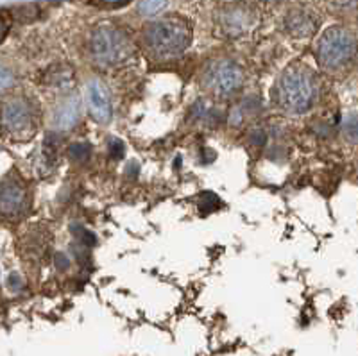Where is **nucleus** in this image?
I'll return each instance as SVG.
<instances>
[{"instance_id":"nucleus-1","label":"nucleus","mask_w":358,"mask_h":356,"mask_svg":"<svg viewBox=\"0 0 358 356\" xmlns=\"http://www.w3.org/2000/svg\"><path fill=\"white\" fill-rule=\"evenodd\" d=\"M273 95L283 113L290 117L306 115L313 110L321 95L319 73L303 61H292L276 79Z\"/></svg>"},{"instance_id":"nucleus-2","label":"nucleus","mask_w":358,"mask_h":356,"mask_svg":"<svg viewBox=\"0 0 358 356\" xmlns=\"http://www.w3.org/2000/svg\"><path fill=\"white\" fill-rule=\"evenodd\" d=\"M192 25L183 17H162L143 27L142 49L152 61H171L183 56L192 43Z\"/></svg>"},{"instance_id":"nucleus-3","label":"nucleus","mask_w":358,"mask_h":356,"mask_svg":"<svg viewBox=\"0 0 358 356\" xmlns=\"http://www.w3.org/2000/svg\"><path fill=\"white\" fill-rule=\"evenodd\" d=\"M315 63L331 77H346L358 65V40L342 25L328 27L315 43Z\"/></svg>"},{"instance_id":"nucleus-4","label":"nucleus","mask_w":358,"mask_h":356,"mask_svg":"<svg viewBox=\"0 0 358 356\" xmlns=\"http://www.w3.org/2000/svg\"><path fill=\"white\" fill-rule=\"evenodd\" d=\"M86 50L90 61L101 70L120 69L134 56V45L129 34L110 24L97 25L90 31Z\"/></svg>"},{"instance_id":"nucleus-5","label":"nucleus","mask_w":358,"mask_h":356,"mask_svg":"<svg viewBox=\"0 0 358 356\" xmlns=\"http://www.w3.org/2000/svg\"><path fill=\"white\" fill-rule=\"evenodd\" d=\"M244 83L245 73L242 65L228 56L208 59L199 72V86L215 101H228L238 95Z\"/></svg>"},{"instance_id":"nucleus-6","label":"nucleus","mask_w":358,"mask_h":356,"mask_svg":"<svg viewBox=\"0 0 358 356\" xmlns=\"http://www.w3.org/2000/svg\"><path fill=\"white\" fill-rule=\"evenodd\" d=\"M2 129L15 140H29L38 129V108L24 95H11L2 104Z\"/></svg>"},{"instance_id":"nucleus-7","label":"nucleus","mask_w":358,"mask_h":356,"mask_svg":"<svg viewBox=\"0 0 358 356\" xmlns=\"http://www.w3.org/2000/svg\"><path fill=\"white\" fill-rule=\"evenodd\" d=\"M258 11L248 2H229L217 13V27L219 33L228 40H242L257 29Z\"/></svg>"},{"instance_id":"nucleus-8","label":"nucleus","mask_w":358,"mask_h":356,"mask_svg":"<svg viewBox=\"0 0 358 356\" xmlns=\"http://www.w3.org/2000/svg\"><path fill=\"white\" fill-rule=\"evenodd\" d=\"M85 106L92 120L99 126H108L113 118V102L110 90L99 79H90L85 88Z\"/></svg>"},{"instance_id":"nucleus-9","label":"nucleus","mask_w":358,"mask_h":356,"mask_svg":"<svg viewBox=\"0 0 358 356\" xmlns=\"http://www.w3.org/2000/svg\"><path fill=\"white\" fill-rule=\"evenodd\" d=\"M85 108V99H81L79 95H63V99H59V102L54 106L52 113H50V129L54 133H69L73 127H78Z\"/></svg>"},{"instance_id":"nucleus-10","label":"nucleus","mask_w":358,"mask_h":356,"mask_svg":"<svg viewBox=\"0 0 358 356\" xmlns=\"http://www.w3.org/2000/svg\"><path fill=\"white\" fill-rule=\"evenodd\" d=\"M29 208L27 187L17 176L8 174L2 181V215L4 217H20Z\"/></svg>"},{"instance_id":"nucleus-11","label":"nucleus","mask_w":358,"mask_h":356,"mask_svg":"<svg viewBox=\"0 0 358 356\" xmlns=\"http://www.w3.org/2000/svg\"><path fill=\"white\" fill-rule=\"evenodd\" d=\"M317 17L305 8L290 9L283 18V29L294 40H308L317 33Z\"/></svg>"},{"instance_id":"nucleus-12","label":"nucleus","mask_w":358,"mask_h":356,"mask_svg":"<svg viewBox=\"0 0 358 356\" xmlns=\"http://www.w3.org/2000/svg\"><path fill=\"white\" fill-rule=\"evenodd\" d=\"M41 85L56 94L69 95L76 85V72H73L72 65H66V63L50 65L41 73Z\"/></svg>"},{"instance_id":"nucleus-13","label":"nucleus","mask_w":358,"mask_h":356,"mask_svg":"<svg viewBox=\"0 0 358 356\" xmlns=\"http://www.w3.org/2000/svg\"><path fill=\"white\" fill-rule=\"evenodd\" d=\"M169 0H140L138 11L143 17H158L167 8Z\"/></svg>"},{"instance_id":"nucleus-14","label":"nucleus","mask_w":358,"mask_h":356,"mask_svg":"<svg viewBox=\"0 0 358 356\" xmlns=\"http://www.w3.org/2000/svg\"><path fill=\"white\" fill-rule=\"evenodd\" d=\"M342 129H344V136H346V140H350V142L353 143H358V113H351L350 117L344 120Z\"/></svg>"},{"instance_id":"nucleus-15","label":"nucleus","mask_w":358,"mask_h":356,"mask_svg":"<svg viewBox=\"0 0 358 356\" xmlns=\"http://www.w3.org/2000/svg\"><path fill=\"white\" fill-rule=\"evenodd\" d=\"M95 6H101V8H108V9H117V8H124L131 2V0H94Z\"/></svg>"},{"instance_id":"nucleus-16","label":"nucleus","mask_w":358,"mask_h":356,"mask_svg":"<svg viewBox=\"0 0 358 356\" xmlns=\"http://www.w3.org/2000/svg\"><path fill=\"white\" fill-rule=\"evenodd\" d=\"M265 2H278V0H265Z\"/></svg>"},{"instance_id":"nucleus-17","label":"nucleus","mask_w":358,"mask_h":356,"mask_svg":"<svg viewBox=\"0 0 358 356\" xmlns=\"http://www.w3.org/2000/svg\"><path fill=\"white\" fill-rule=\"evenodd\" d=\"M228 2H235V0H228Z\"/></svg>"}]
</instances>
